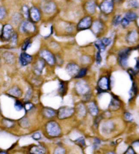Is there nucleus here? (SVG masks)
Here are the masks:
<instances>
[{
	"mask_svg": "<svg viewBox=\"0 0 139 154\" xmlns=\"http://www.w3.org/2000/svg\"><path fill=\"white\" fill-rule=\"evenodd\" d=\"M8 94L14 97H20L22 95L21 90L17 87H13L8 90Z\"/></svg>",
	"mask_w": 139,
	"mask_h": 154,
	"instance_id": "obj_21",
	"label": "nucleus"
},
{
	"mask_svg": "<svg viewBox=\"0 0 139 154\" xmlns=\"http://www.w3.org/2000/svg\"><path fill=\"white\" fill-rule=\"evenodd\" d=\"M74 112V109L71 107H62L59 110L58 116L59 119H65L71 116Z\"/></svg>",
	"mask_w": 139,
	"mask_h": 154,
	"instance_id": "obj_7",
	"label": "nucleus"
},
{
	"mask_svg": "<svg viewBox=\"0 0 139 154\" xmlns=\"http://www.w3.org/2000/svg\"><path fill=\"white\" fill-rule=\"evenodd\" d=\"M31 95H32V90H31V89H29V91L27 93V96H26V98H27V99H29V98H30L31 97Z\"/></svg>",
	"mask_w": 139,
	"mask_h": 154,
	"instance_id": "obj_49",
	"label": "nucleus"
},
{
	"mask_svg": "<svg viewBox=\"0 0 139 154\" xmlns=\"http://www.w3.org/2000/svg\"><path fill=\"white\" fill-rule=\"evenodd\" d=\"M54 154H65V150L62 147H59L55 151Z\"/></svg>",
	"mask_w": 139,
	"mask_h": 154,
	"instance_id": "obj_42",
	"label": "nucleus"
},
{
	"mask_svg": "<svg viewBox=\"0 0 139 154\" xmlns=\"http://www.w3.org/2000/svg\"><path fill=\"white\" fill-rule=\"evenodd\" d=\"M33 138L35 140H39V139H41V134L39 132H36V133H35L33 135Z\"/></svg>",
	"mask_w": 139,
	"mask_h": 154,
	"instance_id": "obj_48",
	"label": "nucleus"
},
{
	"mask_svg": "<svg viewBox=\"0 0 139 154\" xmlns=\"http://www.w3.org/2000/svg\"><path fill=\"white\" fill-rule=\"evenodd\" d=\"M14 33V29L12 26L10 24H6L3 26L1 30V37L4 41H8L11 39V37Z\"/></svg>",
	"mask_w": 139,
	"mask_h": 154,
	"instance_id": "obj_3",
	"label": "nucleus"
},
{
	"mask_svg": "<svg viewBox=\"0 0 139 154\" xmlns=\"http://www.w3.org/2000/svg\"><path fill=\"white\" fill-rule=\"evenodd\" d=\"M119 107H120V103H119V100L116 98H113L111 104H110V108H111L113 110H116L118 109Z\"/></svg>",
	"mask_w": 139,
	"mask_h": 154,
	"instance_id": "obj_24",
	"label": "nucleus"
},
{
	"mask_svg": "<svg viewBox=\"0 0 139 154\" xmlns=\"http://www.w3.org/2000/svg\"><path fill=\"white\" fill-rule=\"evenodd\" d=\"M6 16V10L4 7L0 6V20L4 19Z\"/></svg>",
	"mask_w": 139,
	"mask_h": 154,
	"instance_id": "obj_33",
	"label": "nucleus"
},
{
	"mask_svg": "<svg viewBox=\"0 0 139 154\" xmlns=\"http://www.w3.org/2000/svg\"><path fill=\"white\" fill-rule=\"evenodd\" d=\"M87 71H88V69L86 68H83L81 69V70L79 71L78 73L77 74V76L75 78H83V77H84L86 73H87Z\"/></svg>",
	"mask_w": 139,
	"mask_h": 154,
	"instance_id": "obj_28",
	"label": "nucleus"
},
{
	"mask_svg": "<svg viewBox=\"0 0 139 154\" xmlns=\"http://www.w3.org/2000/svg\"><path fill=\"white\" fill-rule=\"evenodd\" d=\"M129 5H130L131 7H132V8H137L138 7V3L136 0H130V1H129Z\"/></svg>",
	"mask_w": 139,
	"mask_h": 154,
	"instance_id": "obj_41",
	"label": "nucleus"
},
{
	"mask_svg": "<svg viewBox=\"0 0 139 154\" xmlns=\"http://www.w3.org/2000/svg\"><path fill=\"white\" fill-rule=\"evenodd\" d=\"M29 10L27 6H24L22 8V14L24 17L29 18Z\"/></svg>",
	"mask_w": 139,
	"mask_h": 154,
	"instance_id": "obj_31",
	"label": "nucleus"
},
{
	"mask_svg": "<svg viewBox=\"0 0 139 154\" xmlns=\"http://www.w3.org/2000/svg\"><path fill=\"white\" fill-rule=\"evenodd\" d=\"M67 71L69 76H76L77 74L78 73L79 71H80V67H78V65L74 63L69 64L66 69Z\"/></svg>",
	"mask_w": 139,
	"mask_h": 154,
	"instance_id": "obj_13",
	"label": "nucleus"
},
{
	"mask_svg": "<svg viewBox=\"0 0 139 154\" xmlns=\"http://www.w3.org/2000/svg\"><path fill=\"white\" fill-rule=\"evenodd\" d=\"M125 18L128 19L130 21H135L136 18H137V14L134 12H128L125 14Z\"/></svg>",
	"mask_w": 139,
	"mask_h": 154,
	"instance_id": "obj_25",
	"label": "nucleus"
},
{
	"mask_svg": "<svg viewBox=\"0 0 139 154\" xmlns=\"http://www.w3.org/2000/svg\"><path fill=\"white\" fill-rule=\"evenodd\" d=\"M120 23L121 24V25H122V26H123L124 28H126L127 26H128L129 25H130V21H129L128 19H127L126 18L124 17L123 18H121Z\"/></svg>",
	"mask_w": 139,
	"mask_h": 154,
	"instance_id": "obj_30",
	"label": "nucleus"
},
{
	"mask_svg": "<svg viewBox=\"0 0 139 154\" xmlns=\"http://www.w3.org/2000/svg\"><path fill=\"white\" fill-rule=\"evenodd\" d=\"M131 50L130 48H127L122 50L119 54V62L121 66L125 67L128 64V59L130 55Z\"/></svg>",
	"mask_w": 139,
	"mask_h": 154,
	"instance_id": "obj_6",
	"label": "nucleus"
},
{
	"mask_svg": "<svg viewBox=\"0 0 139 154\" xmlns=\"http://www.w3.org/2000/svg\"><path fill=\"white\" fill-rule=\"evenodd\" d=\"M45 67V62L43 59H40L38 60L35 65L34 67V71L36 74L37 75H40V74L42 73L43 71V69Z\"/></svg>",
	"mask_w": 139,
	"mask_h": 154,
	"instance_id": "obj_17",
	"label": "nucleus"
},
{
	"mask_svg": "<svg viewBox=\"0 0 139 154\" xmlns=\"http://www.w3.org/2000/svg\"><path fill=\"white\" fill-rule=\"evenodd\" d=\"M124 117H125V119L127 121H132V115L130 113L126 112L125 113V115H124Z\"/></svg>",
	"mask_w": 139,
	"mask_h": 154,
	"instance_id": "obj_44",
	"label": "nucleus"
},
{
	"mask_svg": "<svg viewBox=\"0 0 139 154\" xmlns=\"http://www.w3.org/2000/svg\"><path fill=\"white\" fill-rule=\"evenodd\" d=\"M30 153L31 154H45V149L42 146H33L31 148Z\"/></svg>",
	"mask_w": 139,
	"mask_h": 154,
	"instance_id": "obj_18",
	"label": "nucleus"
},
{
	"mask_svg": "<svg viewBox=\"0 0 139 154\" xmlns=\"http://www.w3.org/2000/svg\"><path fill=\"white\" fill-rule=\"evenodd\" d=\"M20 29L23 33H31L35 31V26L33 25L31 21H25L22 23L20 26Z\"/></svg>",
	"mask_w": 139,
	"mask_h": 154,
	"instance_id": "obj_10",
	"label": "nucleus"
},
{
	"mask_svg": "<svg viewBox=\"0 0 139 154\" xmlns=\"http://www.w3.org/2000/svg\"><path fill=\"white\" fill-rule=\"evenodd\" d=\"M33 108H34V106L29 102H27L25 104V109L27 111H29L32 110Z\"/></svg>",
	"mask_w": 139,
	"mask_h": 154,
	"instance_id": "obj_37",
	"label": "nucleus"
},
{
	"mask_svg": "<svg viewBox=\"0 0 139 154\" xmlns=\"http://www.w3.org/2000/svg\"><path fill=\"white\" fill-rule=\"evenodd\" d=\"M88 108H89L90 114L93 115H97L99 113V109H98L97 106L94 103H90L88 105Z\"/></svg>",
	"mask_w": 139,
	"mask_h": 154,
	"instance_id": "obj_23",
	"label": "nucleus"
},
{
	"mask_svg": "<svg viewBox=\"0 0 139 154\" xmlns=\"http://www.w3.org/2000/svg\"><path fill=\"white\" fill-rule=\"evenodd\" d=\"M56 4L53 1H45L42 4V10L45 14H50L56 10Z\"/></svg>",
	"mask_w": 139,
	"mask_h": 154,
	"instance_id": "obj_11",
	"label": "nucleus"
},
{
	"mask_svg": "<svg viewBox=\"0 0 139 154\" xmlns=\"http://www.w3.org/2000/svg\"><path fill=\"white\" fill-rule=\"evenodd\" d=\"M100 53L101 52L98 51L97 54V57H96V60H97V62L98 64H100L102 61V57H101V56H100Z\"/></svg>",
	"mask_w": 139,
	"mask_h": 154,
	"instance_id": "obj_46",
	"label": "nucleus"
},
{
	"mask_svg": "<svg viewBox=\"0 0 139 154\" xmlns=\"http://www.w3.org/2000/svg\"><path fill=\"white\" fill-rule=\"evenodd\" d=\"M76 90L80 95H86L89 93L90 89L84 81H81L76 84Z\"/></svg>",
	"mask_w": 139,
	"mask_h": 154,
	"instance_id": "obj_9",
	"label": "nucleus"
},
{
	"mask_svg": "<svg viewBox=\"0 0 139 154\" xmlns=\"http://www.w3.org/2000/svg\"><path fill=\"white\" fill-rule=\"evenodd\" d=\"M76 142H77V143H78L80 144V145H81L82 147H85V146H86L85 140H84V139L83 138V137H81V138L78 139V140L76 141Z\"/></svg>",
	"mask_w": 139,
	"mask_h": 154,
	"instance_id": "obj_43",
	"label": "nucleus"
},
{
	"mask_svg": "<svg viewBox=\"0 0 139 154\" xmlns=\"http://www.w3.org/2000/svg\"><path fill=\"white\" fill-rule=\"evenodd\" d=\"M138 34L137 32L136 31H132L128 33V34L127 35L126 40L128 42L130 43H134L137 40Z\"/></svg>",
	"mask_w": 139,
	"mask_h": 154,
	"instance_id": "obj_19",
	"label": "nucleus"
},
{
	"mask_svg": "<svg viewBox=\"0 0 139 154\" xmlns=\"http://www.w3.org/2000/svg\"><path fill=\"white\" fill-rule=\"evenodd\" d=\"M29 17L30 18L31 22L37 23L41 18V12L40 10L36 7H33L29 10Z\"/></svg>",
	"mask_w": 139,
	"mask_h": 154,
	"instance_id": "obj_8",
	"label": "nucleus"
},
{
	"mask_svg": "<svg viewBox=\"0 0 139 154\" xmlns=\"http://www.w3.org/2000/svg\"><path fill=\"white\" fill-rule=\"evenodd\" d=\"M94 45H95V46L97 48L98 51H99L100 52H103L104 50H105V48H106V47H105V45H103V44H102V43L101 40H98V41H97V42H95Z\"/></svg>",
	"mask_w": 139,
	"mask_h": 154,
	"instance_id": "obj_26",
	"label": "nucleus"
},
{
	"mask_svg": "<svg viewBox=\"0 0 139 154\" xmlns=\"http://www.w3.org/2000/svg\"><path fill=\"white\" fill-rule=\"evenodd\" d=\"M101 40V42L102 44H103V45H105V47L108 46V45H109L110 44H111V39H109V38H103V39L100 40Z\"/></svg>",
	"mask_w": 139,
	"mask_h": 154,
	"instance_id": "obj_38",
	"label": "nucleus"
},
{
	"mask_svg": "<svg viewBox=\"0 0 139 154\" xmlns=\"http://www.w3.org/2000/svg\"><path fill=\"white\" fill-rule=\"evenodd\" d=\"M100 144V141L99 140V139H94V148L95 150H97L99 148V147Z\"/></svg>",
	"mask_w": 139,
	"mask_h": 154,
	"instance_id": "obj_45",
	"label": "nucleus"
},
{
	"mask_svg": "<svg viewBox=\"0 0 139 154\" xmlns=\"http://www.w3.org/2000/svg\"><path fill=\"white\" fill-rule=\"evenodd\" d=\"M79 114H80V116H83L86 114V109L83 105H79V109H78Z\"/></svg>",
	"mask_w": 139,
	"mask_h": 154,
	"instance_id": "obj_36",
	"label": "nucleus"
},
{
	"mask_svg": "<svg viewBox=\"0 0 139 154\" xmlns=\"http://www.w3.org/2000/svg\"><path fill=\"white\" fill-rule=\"evenodd\" d=\"M14 106H15V108L16 109V110L18 111H20L23 108V105L22 104V103L19 101V100H16Z\"/></svg>",
	"mask_w": 139,
	"mask_h": 154,
	"instance_id": "obj_40",
	"label": "nucleus"
},
{
	"mask_svg": "<svg viewBox=\"0 0 139 154\" xmlns=\"http://www.w3.org/2000/svg\"><path fill=\"white\" fill-rule=\"evenodd\" d=\"M109 79L106 76L102 77L100 79L98 83V87L100 91H107L109 89L110 82Z\"/></svg>",
	"mask_w": 139,
	"mask_h": 154,
	"instance_id": "obj_12",
	"label": "nucleus"
},
{
	"mask_svg": "<svg viewBox=\"0 0 139 154\" xmlns=\"http://www.w3.org/2000/svg\"><path fill=\"white\" fill-rule=\"evenodd\" d=\"M3 124L7 128H12L14 126V122L12 120H10L8 119H4L3 120Z\"/></svg>",
	"mask_w": 139,
	"mask_h": 154,
	"instance_id": "obj_27",
	"label": "nucleus"
},
{
	"mask_svg": "<svg viewBox=\"0 0 139 154\" xmlns=\"http://www.w3.org/2000/svg\"><path fill=\"white\" fill-rule=\"evenodd\" d=\"M46 130L50 136H57L61 134V128L59 124L55 122H50L48 124Z\"/></svg>",
	"mask_w": 139,
	"mask_h": 154,
	"instance_id": "obj_2",
	"label": "nucleus"
},
{
	"mask_svg": "<svg viewBox=\"0 0 139 154\" xmlns=\"http://www.w3.org/2000/svg\"><path fill=\"white\" fill-rule=\"evenodd\" d=\"M66 90H67V88H66L65 84L64 82H61V84H60V88H59L60 93H61V95H64V94L66 92Z\"/></svg>",
	"mask_w": 139,
	"mask_h": 154,
	"instance_id": "obj_35",
	"label": "nucleus"
},
{
	"mask_svg": "<svg viewBox=\"0 0 139 154\" xmlns=\"http://www.w3.org/2000/svg\"><path fill=\"white\" fill-rule=\"evenodd\" d=\"M20 124L23 128H28L29 126V120L27 118H23L21 120Z\"/></svg>",
	"mask_w": 139,
	"mask_h": 154,
	"instance_id": "obj_29",
	"label": "nucleus"
},
{
	"mask_svg": "<svg viewBox=\"0 0 139 154\" xmlns=\"http://www.w3.org/2000/svg\"><path fill=\"white\" fill-rule=\"evenodd\" d=\"M92 24V18L91 16H86V17L83 18L79 22L77 28H78V31H82L88 29L91 27Z\"/></svg>",
	"mask_w": 139,
	"mask_h": 154,
	"instance_id": "obj_4",
	"label": "nucleus"
},
{
	"mask_svg": "<svg viewBox=\"0 0 139 154\" xmlns=\"http://www.w3.org/2000/svg\"><path fill=\"white\" fill-rule=\"evenodd\" d=\"M114 8V0H104L100 5V9L102 13L109 14Z\"/></svg>",
	"mask_w": 139,
	"mask_h": 154,
	"instance_id": "obj_1",
	"label": "nucleus"
},
{
	"mask_svg": "<svg viewBox=\"0 0 139 154\" xmlns=\"http://www.w3.org/2000/svg\"><path fill=\"white\" fill-rule=\"evenodd\" d=\"M40 56L42 59H44L47 63H48L50 65H54L55 63V57L53 54L51 52H50L48 50H43L40 52Z\"/></svg>",
	"mask_w": 139,
	"mask_h": 154,
	"instance_id": "obj_5",
	"label": "nucleus"
},
{
	"mask_svg": "<svg viewBox=\"0 0 139 154\" xmlns=\"http://www.w3.org/2000/svg\"><path fill=\"white\" fill-rule=\"evenodd\" d=\"M107 154H115V153H112V152H109V153H108Z\"/></svg>",
	"mask_w": 139,
	"mask_h": 154,
	"instance_id": "obj_52",
	"label": "nucleus"
},
{
	"mask_svg": "<svg viewBox=\"0 0 139 154\" xmlns=\"http://www.w3.org/2000/svg\"><path fill=\"white\" fill-rule=\"evenodd\" d=\"M32 60H33L32 56H31V55L27 54V53L26 52L21 53L20 56V64L22 65L23 66H27V65H29L32 62Z\"/></svg>",
	"mask_w": 139,
	"mask_h": 154,
	"instance_id": "obj_14",
	"label": "nucleus"
},
{
	"mask_svg": "<svg viewBox=\"0 0 139 154\" xmlns=\"http://www.w3.org/2000/svg\"><path fill=\"white\" fill-rule=\"evenodd\" d=\"M92 31L95 34H98V33H100L102 31L104 28V25L102 24V22H100L99 21H97L95 22L92 24Z\"/></svg>",
	"mask_w": 139,
	"mask_h": 154,
	"instance_id": "obj_16",
	"label": "nucleus"
},
{
	"mask_svg": "<svg viewBox=\"0 0 139 154\" xmlns=\"http://www.w3.org/2000/svg\"><path fill=\"white\" fill-rule=\"evenodd\" d=\"M124 154H136V153L135 150L132 149V147H130Z\"/></svg>",
	"mask_w": 139,
	"mask_h": 154,
	"instance_id": "obj_47",
	"label": "nucleus"
},
{
	"mask_svg": "<svg viewBox=\"0 0 139 154\" xmlns=\"http://www.w3.org/2000/svg\"><path fill=\"white\" fill-rule=\"evenodd\" d=\"M96 8H97L96 3L92 0H90L85 4V9L88 13L94 14L96 12Z\"/></svg>",
	"mask_w": 139,
	"mask_h": 154,
	"instance_id": "obj_15",
	"label": "nucleus"
},
{
	"mask_svg": "<svg viewBox=\"0 0 139 154\" xmlns=\"http://www.w3.org/2000/svg\"><path fill=\"white\" fill-rule=\"evenodd\" d=\"M43 114L47 117H52L56 115V111L50 109V108H45L43 111Z\"/></svg>",
	"mask_w": 139,
	"mask_h": 154,
	"instance_id": "obj_22",
	"label": "nucleus"
},
{
	"mask_svg": "<svg viewBox=\"0 0 139 154\" xmlns=\"http://www.w3.org/2000/svg\"><path fill=\"white\" fill-rule=\"evenodd\" d=\"M0 154H8L6 151H0Z\"/></svg>",
	"mask_w": 139,
	"mask_h": 154,
	"instance_id": "obj_50",
	"label": "nucleus"
},
{
	"mask_svg": "<svg viewBox=\"0 0 139 154\" xmlns=\"http://www.w3.org/2000/svg\"><path fill=\"white\" fill-rule=\"evenodd\" d=\"M5 61L8 64H13L15 61V57L12 53L10 52H5L3 54Z\"/></svg>",
	"mask_w": 139,
	"mask_h": 154,
	"instance_id": "obj_20",
	"label": "nucleus"
},
{
	"mask_svg": "<svg viewBox=\"0 0 139 154\" xmlns=\"http://www.w3.org/2000/svg\"><path fill=\"white\" fill-rule=\"evenodd\" d=\"M116 1H117V2H119V1H121L122 0H116Z\"/></svg>",
	"mask_w": 139,
	"mask_h": 154,
	"instance_id": "obj_51",
	"label": "nucleus"
},
{
	"mask_svg": "<svg viewBox=\"0 0 139 154\" xmlns=\"http://www.w3.org/2000/svg\"><path fill=\"white\" fill-rule=\"evenodd\" d=\"M11 42H12V45H16L17 44V41H18V35L16 33H14L12 36L11 37Z\"/></svg>",
	"mask_w": 139,
	"mask_h": 154,
	"instance_id": "obj_34",
	"label": "nucleus"
},
{
	"mask_svg": "<svg viewBox=\"0 0 139 154\" xmlns=\"http://www.w3.org/2000/svg\"><path fill=\"white\" fill-rule=\"evenodd\" d=\"M31 43V41L30 40H26L25 42H24V44H23V47H22L23 50H27V49L30 46Z\"/></svg>",
	"mask_w": 139,
	"mask_h": 154,
	"instance_id": "obj_39",
	"label": "nucleus"
},
{
	"mask_svg": "<svg viewBox=\"0 0 139 154\" xmlns=\"http://www.w3.org/2000/svg\"><path fill=\"white\" fill-rule=\"evenodd\" d=\"M121 17L120 15L116 16V17L114 18L113 21V24L114 26L119 25L121 23Z\"/></svg>",
	"mask_w": 139,
	"mask_h": 154,
	"instance_id": "obj_32",
	"label": "nucleus"
}]
</instances>
